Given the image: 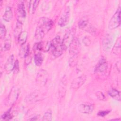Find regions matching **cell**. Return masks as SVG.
Returning a JSON list of instances; mask_svg holds the SVG:
<instances>
[{
    "mask_svg": "<svg viewBox=\"0 0 121 121\" xmlns=\"http://www.w3.org/2000/svg\"><path fill=\"white\" fill-rule=\"evenodd\" d=\"M53 24L51 19L45 17H41L37 23L35 35V38L37 40L42 39L52 28Z\"/></svg>",
    "mask_w": 121,
    "mask_h": 121,
    "instance_id": "1",
    "label": "cell"
},
{
    "mask_svg": "<svg viewBox=\"0 0 121 121\" xmlns=\"http://www.w3.org/2000/svg\"><path fill=\"white\" fill-rule=\"evenodd\" d=\"M51 54L54 58L60 56L64 51L62 40L59 36H57L50 42V48Z\"/></svg>",
    "mask_w": 121,
    "mask_h": 121,
    "instance_id": "2",
    "label": "cell"
},
{
    "mask_svg": "<svg viewBox=\"0 0 121 121\" xmlns=\"http://www.w3.org/2000/svg\"><path fill=\"white\" fill-rule=\"evenodd\" d=\"M120 20L121 10L119 8L111 18L108 24V28L112 30L118 27L120 25Z\"/></svg>",
    "mask_w": 121,
    "mask_h": 121,
    "instance_id": "3",
    "label": "cell"
},
{
    "mask_svg": "<svg viewBox=\"0 0 121 121\" xmlns=\"http://www.w3.org/2000/svg\"><path fill=\"white\" fill-rule=\"evenodd\" d=\"M17 22L22 25L26 17V12L24 3L23 1H19L18 3L17 9Z\"/></svg>",
    "mask_w": 121,
    "mask_h": 121,
    "instance_id": "4",
    "label": "cell"
},
{
    "mask_svg": "<svg viewBox=\"0 0 121 121\" xmlns=\"http://www.w3.org/2000/svg\"><path fill=\"white\" fill-rule=\"evenodd\" d=\"M74 39V31L69 30L64 35V37L62 40V46L64 50H66L69 47L72 41Z\"/></svg>",
    "mask_w": 121,
    "mask_h": 121,
    "instance_id": "5",
    "label": "cell"
},
{
    "mask_svg": "<svg viewBox=\"0 0 121 121\" xmlns=\"http://www.w3.org/2000/svg\"><path fill=\"white\" fill-rule=\"evenodd\" d=\"M19 94V89L13 87L10 91L6 102L7 105H12L17 100Z\"/></svg>",
    "mask_w": 121,
    "mask_h": 121,
    "instance_id": "6",
    "label": "cell"
},
{
    "mask_svg": "<svg viewBox=\"0 0 121 121\" xmlns=\"http://www.w3.org/2000/svg\"><path fill=\"white\" fill-rule=\"evenodd\" d=\"M70 17V9L69 6L67 7L61 14L59 21L58 24L60 26L63 27L66 26L69 21Z\"/></svg>",
    "mask_w": 121,
    "mask_h": 121,
    "instance_id": "7",
    "label": "cell"
},
{
    "mask_svg": "<svg viewBox=\"0 0 121 121\" xmlns=\"http://www.w3.org/2000/svg\"><path fill=\"white\" fill-rule=\"evenodd\" d=\"M86 80V77L84 75L77 77L73 80L71 84L70 87L74 90H78L84 84Z\"/></svg>",
    "mask_w": 121,
    "mask_h": 121,
    "instance_id": "8",
    "label": "cell"
},
{
    "mask_svg": "<svg viewBox=\"0 0 121 121\" xmlns=\"http://www.w3.org/2000/svg\"><path fill=\"white\" fill-rule=\"evenodd\" d=\"M80 49V43L77 38H75L72 41L69 46V52L72 55L78 54Z\"/></svg>",
    "mask_w": 121,
    "mask_h": 121,
    "instance_id": "9",
    "label": "cell"
},
{
    "mask_svg": "<svg viewBox=\"0 0 121 121\" xmlns=\"http://www.w3.org/2000/svg\"><path fill=\"white\" fill-rule=\"evenodd\" d=\"M48 78V74L45 70H41L37 73L36 81L37 83L41 85H44L46 84Z\"/></svg>",
    "mask_w": 121,
    "mask_h": 121,
    "instance_id": "10",
    "label": "cell"
},
{
    "mask_svg": "<svg viewBox=\"0 0 121 121\" xmlns=\"http://www.w3.org/2000/svg\"><path fill=\"white\" fill-rule=\"evenodd\" d=\"M50 42H40L36 43L34 47V50L36 51H43L44 52H47L50 50Z\"/></svg>",
    "mask_w": 121,
    "mask_h": 121,
    "instance_id": "11",
    "label": "cell"
},
{
    "mask_svg": "<svg viewBox=\"0 0 121 121\" xmlns=\"http://www.w3.org/2000/svg\"><path fill=\"white\" fill-rule=\"evenodd\" d=\"M15 61L14 60V57L13 55H11L7 59L5 65L4 69L7 73H10L13 70Z\"/></svg>",
    "mask_w": 121,
    "mask_h": 121,
    "instance_id": "12",
    "label": "cell"
},
{
    "mask_svg": "<svg viewBox=\"0 0 121 121\" xmlns=\"http://www.w3.org/2000/svg\"><path fill=\"white\" fill-rule=\"evenodd\" d=\"M107 68V63L105 59L102 58L100 59L96 64L95 69V72H103L105 71Z\"/></svg>",
    "mask_w": 121,
    "mask_h": 121,
    "instance_id": "13",
    "label": "cell"
},
{
    "mask_svg": "<svg viewBox=\"0 0 121 121\" xmlns=\"http://www.w3.org/2000/svg\"><path fill=\"white\" fill-rule=\"evenodd\" d=\"M94 106L92 104H81L78 107V111L84 114H90L92 112Z\"/></svg>",
    "mask_w": 121,
    "mask_h": 121,
    "instance_id": "14",
    "label": "cell"
},
{
    "mask_svg": "<svg viewBox=\"0 0 121 121\" xmlns=\"http://www.w3.org/2000/svg\"><path fill=\"white\" fill-rule=\"evenodd\" d=\"M112 43V37L110 36V35L108 34L105 35L102 42L104 49V50H109L111 46Z\"/></svg>",
    "mask_w": 121,
    "mask_h": 121,
    "instance_id": "15",
    "label": "cell"
},
{
    "mask_svg": "<svg viewBox=\"0 0 121 121\" xmlns=\"http://www.w3.org/2000/svg\"><path fill=\"white\" fill-rule=\"evenodd\" d=\"M2 17L3 19L7 22H9L12 19L13 17V13L11 7L9 6L6 7Z\"/></svg>",
    "mask_w": 121,
    "mask_h": 121,
    "instance_id": "16",
    "label": "cell"
},
{
    "mask_svg": "<svg viewBox=\"0 0 121 121\" xmlns=\"http://www.w3.org/2000/svg\"><path fill=\"white\" fill-rule=\"evenodd\" d=\"M11 40L9 35L8 36L4 42L3 44L1 46V50L2 51H7L10 49L11 47Z\"/></svg>",
    "mask_w": 121,
    "mask_h": 121,
    "instance_id": "17",
    "label": "cell"
},
{
    "mask_svg": "<svg viewBox=\"0 0 121 121\" xmlns=\"http://www.w3.org/2000/svg\"><path fill=\"white\" fill-rule=\"evenodd\" d=\"M44 56L43 54L40 52L36 53L34 55V61L35 65L37 66H40L43 63V61Z\"/></svg>",
    "mask_w": 121,
    "mask_h": 121,
    "instance_id": "18",
    "label": "cell"
},
{
    "mask_svg": "<svg viewBox=\"0 0 121 121\" xmlns=\"http://www.w3.org/2000/svg\"><path fill=\"white\" fill-rule=\"evenodd\" d=\"M108 95L114 99H115L117 101L121 100L120 92L115 89L112 88L110 89L108 91Z\"/></svg>",
    "mask_w": 121,
    "mask_h": 121,
    "instance_id": "19",
    "label": "cell"
},
{
    "mask_svg": "<svg viewBox=\"0 0 121 121\" xmlns=\"http://www.w3.org/2000/svg\"><path fill=\"white\" fill-rule=\"evenodd\" d=\"M39 2V0H31L29 1L28 9L30 14H33L35 13Z\"/></svg>",
    "mask_w": 121,
    "mask_h": 121,
    "instance_id": "20",
    "label": "cell"
},
{
    "mask_svg": "<svg viewBox=\"0 0 121 121\" xmlns=\"http://www.w3.org/2000/svg\"><path fill=\"white\" fill-rule=\"evenodd\" d=\"M27 36L28 33L26 31L22 32L17 39L18 43L21 45H24L27 40Z\"/></svg>",
    "mask_w": 121,
    "mask_h": 121,
    "instance_id": "21",
    "label": "cell"
},
{
    "mask_svg": "<svg viewBox=\"0 0 121 121\" xmlns=\"http://www.w3.org/2000/svg\"><path fill=\"white\" fill-rule=\"evenodd\" d=\"M29 54H30V52H29L28 45H27L26 46H24V44L23 45L22 47L21 48L19 51V56L21 58H23V57L25 58Z\"/></svg>",
    "mask_w": 121,
    "mask_h": 121,
    "instance_id": "22",
    "label": "cell"
},
{
    "mask_svg": "<svg viewBox=\"0 0 121 121\" xmlns=\"http://www.w3.org/2000/svg\"><path fill=\"white\" fill-rule=\"evenodd\" d=\"M88 21L86 18H83L81 19V20L79 21L78 23V27L80 29H86L87 27H88Z\"/></svg>",
    "mask_w": 121,
    "mask_h": 121,
    "instance_id": "23",
    "label": "cell"
},
{
    "mask_svg": "<svg viewBox=\"0 0 121 121\" xmlns=\"http://www.w3.org/2000/svg\"><path fill=\"white\" fill-rule=\"evenodd\" d=\"M22 24L17 23L16 26L15 28V30L14 31V36L15 38L18 39L19 35L21 34V33L22 32Z\"/></svg>",
    "mask_w": 121,
    "mask_h": 121,
    "instance_id": "24",
    "label": "cell"
},
{
    "mask_svg": "<svg viewBox=\"0 0 121 121\" xmlns=\"http://www.w3.org/2000/svg\"><path fill=\"white\" fill-rule=\"evenodd\" d=\"M120 42H121L120 38H119L117 39L116 43H115V44L113 46V48L112 49V52H113V53L118 54L120 53V51H121Z\"/></svg>",
    "mask_w": 121,
    "mask_h": 121,
    "instance_id": "25",
    "label": "cell"
},
{
    "mask_svg": "<svg viewBox=\"0 0 121 121\" xmlns=\"http://www.w3.org/2000/svg\"><path fill=\"white\" fill-rule=\"evenodd\" d=\"M78 55L71 56L69 60V65L70 67H74L77 65L78 61Z\"/></svg>",
    "mask_w": 121,
    "mask_h": 121,
    "instance_id": "26",
    "label": "cell"
},
{
    "mask_svg": "<svg viewBox=\"0 0 121 121\" xmlns=\"http://www.w3.org/2000/svg\"><path fill=\"white\" fill-rule=\"evenodd\" d=\"M6 35V29L5 26L2 23L0 26V37L1 39H4Z\"/></svg>",
    "mask_w": 121,
    "mask_h": 121,
    "instance_id": "27",
    "label": "cell"
},
{
    "mask_svg": "<svg viewBox=\"0 0 121 121\" xmlns=\"http://www.w3.org/2000/svg\"><path fill=\"white\" fill-rule=\"evenodd\" d=\"M38 96V93L37 92H35L32 93V94L29 95L26 98H25V101L26 102H31L34 99H35V98Z\"/></svg>",
    "mask_w": 121,
    "mask_h": 121,
    "instance_id": "28",
    "label": "cell"
},
{
    "mask_svg": "<svg viewBox=\"0 0 121 121\" xmlns=\"http://www.w3.org/2000/svg\"><path fill=\"white\" fill-rule=\"evenodd\" d=\"M52 114L51 110H48L43 115V121H51L52 120Z\"/></svg>",
    "mask_w": 121,
    "mask_h": 121,
    "instance_id": "29",
    "label": "cell"
},
{
    "mask_svg": "<svg viewBox=\"0 0 121 121\" xmlns=\"http://www.w3.org/2000/svg\"><path fill=\"white\" fill-rule=\"evenodd\" d=\"M12 117V114L10 112V111L9 110L8 111H7L6 112H5V113H4L2 116H1V119L3 120H9L10 119H11Z\"/></svg>",
    "mask_w": 121,
    "mask_h": 121,
    "instance_id": "30",
    "label": "cell"
},
{
    "mask_svg": "<svg viewBox=\"0 0 121 121\" xmlns=\"http://www.w3.org/2000/svg\"><path fill=\"white\" fill-rule=\"evenodd\" d=\"M96 95L97 96V97L98 98V99H99L100 100H105V95H104V94L100 92H97L96 93Z\"/></svg>",
    "mask_w": 121,
    "mask_h": 121,
    "instance_id": "31",
    "label": "cell"
},
{
    "mask_svg": "<svg viewBox=\"0 0 121 121\" xmlns=\"http://www.w3.org/2000/svg\"><path fill=\"white\" fill-rule=\"evenodd\" d=\"M19 62L17 60L15 61V65H14V69H13V71H14V73H17L19 71Z\"/></svg>",
    "mask_w": 121,
    "mask_h": 121,
    "instance_id": "32",
    "label": "cell"
},
{
    "mask_svg": "<svg viewBox=\"0 0 121 121\" xmlns=\"http://www.w3.org/2000/svg\"><path fill=\"white\" fill-rule=\"evenodd\" d=\"M110 112L109 111H101L99 112H98V115L101 116V117H104L107 114H108Z\"/></svg>",
    "mask_w": 121,
    "mask_h": 121,
    "instance_id": "33",
    "label": "cell"
},
{
    "mask_svg": "<svg viewBox=\"0 0 121 121\" xmlns=\"http://www.w3.org/2000/svg\"><path fill=\"white\" fill-rule=\"evenodd\" d=\"M83 41H84V43L86 45V46H87H87L88 45V43H87L88 42L90 43V42L88 38H85L84 39Z\"/></svg>",
    "mask_w": 121,
    "mask_h": 121,
    "instance_id": "34",
    "label": "cell"
},
{
    "mask_svg": "<svg viewBox=\"0 0 121 121\" xmlns=\"http://www.w3.org/2000/svg\"><path fill=\"white\" fill-rule=\"evenodd\" d=\"M38 116H35L34 117H32V118L28 119V120H29V121H36L38 120Z\"/></svg>",
    "mask_w": 121,
    "mask_h": 121,
    "instance_id": "35",
    "label": "cell"
}]
</instances>
